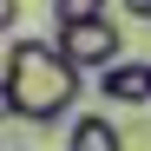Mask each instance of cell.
<instances>
[{
    "label": "cell",
    "mask_w": 151,
    "mask_h": 151,
    "mask_svg": "<svg viewBox=\"0 0 151 151\" xmlns=\"http://www.w3.org/2000/svg\"><path fill=\"white\" fill-rule=\"evenodd\" d=\"M13 118V99H7V79H0V125Z\"/></svg>",
    "instance_id": "ba28073f"
},
{
    "label": "cell",
    "mask_w": 151,
    "mask_h": 151,
    "mask_svg": "<svg viewBox=\"0 0 151 151\" xmlns=\"http://www.w3.org/2000/svg\"><path fill=\"white\" fill-rule=\"evenodd\" d=\"M0 79H7L13 118H27V125H59L72 105H79V79H86V72H72L53 40H7Z\"/></svg>",
    "instance_id": "6da1fadb"
},
{
    "label": "cell",
    "mask_w": 151,
    "mask_h": 151,
    "mask_svg": "<svg viewBox=\"0 0 151 151\" xmlns=\"http://www.w3.org/2000/svg\"><path fill=\"white\" fill-rule=\"evenodd\" d=\"M105 13V0H53V20H92Z\"/></svg>",
    "instance_id": "5b68a950"
},
{
    "label": "cell",
    "mask_w": 151,
    "mask_h": 151,
    "mask_svg": "<svg viewBox=\"0 0 151 151\" xmlns=\"http://www.w3.org/2000/svg\"><path fill=\"white\" fill-rule=\"evenodd\" d=\"M13 27H20V0H0V40H7Z\"/></svg>",
    "instance_id": "8992f818"
},
{
    "label": "cell",
    "mask_w": 151,
    "mask_h": 151,
    "mask_svg": "<svg viewBox=\"0 0 151 151\" xmlns=\"http://www.w3.org/2000/svg\"><path fill=\"white\" fill-rule=\"evenodd\" d=\"M66 151H125V138H118V125L105 112H79L66 125Z\"/></svg>",
    "instance_id": "277c9868"
},
{
    "label": "cell",
    "mask_w": 151,
    "mask_h": 151,
    "mask_svg": "<svg viewBox=\"0 0 151 151\" xmlns=\"http://www.w3.org/2000/svg\"><path fill=\"white\" fill-rule=\"evenodd\" d=\"M99 99L118 105V112L151 105V66H145V59H118V66H105V72H99Z\"/></svg>",
    "instance_id": "3957f363"
},
{
    "label": "cell",
    "mask_w": 151,
    "mask_h": 151,
    "mask_svg": "<svg viewBox=\"0 0 151 151\" xmlns=\"http://www.w3.org/2000/svg\"><path fill=\"white\" fill-rule=\"evenodd\" d=\"M53 46L72 72H105L125 59V33L112 13H92V20H53Z\"/></svg>",
    "instance_id": "7a4b0ae2"
},
{
    "label": "cell",
    "mask_w": 151,
    "mask_h": 151,
    "mask_svg": "<svg viewBox=\"0 0 151 151\" xmlns=\"http://www.w3.org/2000/svg\"><path fill=\"white\" fill-rule=\"evenodd\" d=\"M125 13H132V20H151V0H125Z\"/></svg>",
    "instance_id": "52a82bcc"
}]
</instances>
